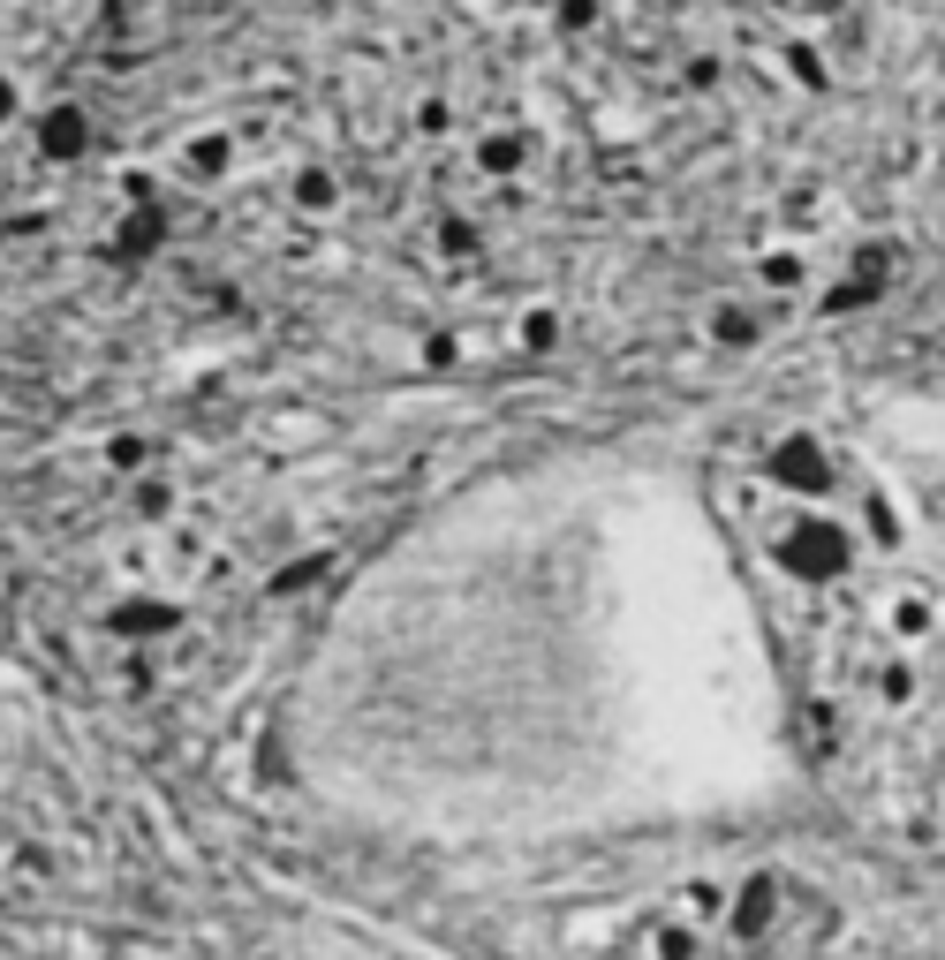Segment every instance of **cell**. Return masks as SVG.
Here are the masks:
<instances>
[{
  "label": "cell",
  "mask_w": 945,
  "mask_h": 960,
  "mask_svg": "<svg viewBox=\"0 0 945 960\" xmlns=\"http://www.w3.org/2000/svg\"><path fill=\"white\" fill-rule=\"evenodd\" d=\"M772 900H779L772 877H749V885H741V908H734V930H741V938H764V923H772Z\"/></svg>",
  "instance_id": "cell-1"
},
{
  "label": "cell",
  "mask_w": 945,
  "mask_h": 960,
  "mask_svg": "<svg viewBox=\"0 0 945 960\" xmlns=\"http://www.w3.org/2000/svg\"><path fill=\"white\" fill-rule=\"evenodd\" d=\"M893 628H900V635H923V628H930V598H923V590L893 598Z\"/></svg>",
  "instance_id": "cell-2"
},
{
  "label": "cell",
  "mask_w": 945,
  "mask_h": 960,
  "mask_svg": "<svg viewBox=\"0 0 945 960\" xmlns=\"http://www.w3.org/2000/svg\"><path fill=\"white\" fill-rule=\"evenodd\" d=\"M719 908H726L719 885H688V892H681V915H719Z\"/></svg>",
  "instance_id": "cell-3"
},
{
  "label": "cell",
  "mask_w": 945,
  "mask_h": 960,
  "mask_svg": "<svg viewBox=\"0 0 945 960\" xmlns=\"http://www.w3.org/2000/svg\"><path fill=\"white\" fill-rule=\"evenodd\" d=\"M885 696H893V703H908V696H915V666H908V658L885 673Z\"/></svg>",
  "instance_id": "cell-4"
},
{
  "label": "cell",
  "mask_w": 945,
  "mask_h": 960,
  "mask_svg": "<svg viewBox=\"0 0 945 960\" xmlns=\"http://www.w3.org/2000/svg\"><path fill=\"white\" fill-rule=\"evenodd\" d=\"M0 114H8V84H0Z\"/></svg>",
  "instance_id": "cell-5"
}]
</instances>
